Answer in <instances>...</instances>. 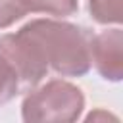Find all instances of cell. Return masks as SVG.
<instances>
[{
    "mask_svg": "<svg viewBox=\"0 0 123 123\" xmlns=\"http://www.w3.org/2000/svg\"><path fill=\"white\" fill-rule=\"evenodd\" d=\"M19 88H21V81H19L13 65L0 52V106L13 100L19 94Z\"/></svg>",
    "mask_w": 123,
    "mask_h": 123,
    "instance_id": "7",
    "label": "cell"
},
{
    "mask_svg": "<svg viewBox=\"0 0 123 123\" xmlns=\"http://www.w3.org/2000/svg\"><path fill=\"white\" fill-rule=\"evenodd\" d=\"M27 13H46L54 17H67L79 12V0H21Z\"/></svg>",
    "mask_w": 123,
    "mask_h": 123,
    "instance_id": "5",
    "label": "cell"
},
{
    "mask_svg": "<svg viewBox=\"0 0 123 123\" xmlns=\"http://www.w3.org/2000/svg\"><path fill=\"white\" fill-rule=\"evenodd\" d=\"M40 52L48 69L62 77H83L90 71V40L92 31L63 21L38 17L19 29Z\"/></svg>",
    "mask_w": 123,
    "mask_h": 123,
    "instance_id": "1",
    "label": "cell"
},
{
    "mask_svg": "<svg viewBox=\"0 0 123 123\" xmlns=\"http://www.w3.org/2000/svg\"><path fill=\"white\" fill-rule=\"evenodd\" d=\"M90 63L102 79L119 83L123 77V31L119 27L92 35Z\"/></svg>",
    "mask_w": 123,
    "mask_h": 123,
    "instance_id": "4",
    "label": "cell"
},
{
    "mask_svg": "<svg viewBox=\"0 0 123 123\" xmlns=\"http://www.w3.org/2000/svg\"><path fill=\"white\" fill-rule=\"evenodd\" d=\"M90 17L100 25L121 23V0H88Z\"/></svg>",
    "mask_w": 123,
    "mask_h": 123,
    "instance_id": "6",
    "label": "cell"
},
{
    "mask_svg": "<svg viewBox=\"0 0 123 123\" xmlns=\"http://www.w3.org/2000/svg\"><path fill=\"white\" fill-rule=\"evenodd\" d=\"M0 52L10 60L23 86H37L50 71L37 46L21 31L2 35Z\"/></svg>",
    "mask_w": 123,
    "mask_h": 123,
    "instance_id": "3",
    "label": "cell"
},
{
    "mask_svg": "<svg viewBox=\"0 0 123 123\" xmlns=\"http://www.w3.org/2000/svg\"><path fill=\"white\" fill-rule=\"evenodd\" d=\"M27 13L21 0H0V29L12 27Z\"/></svg>",
    "mask_w": 123,
    "mask_h": 123,
    "instance_id": "8",
    "label": "cell"
},
{
    "mask_svg": "<svg viewBox=\"0 0 123 123\" xmlns=\"http://www.w3.org/2000/svg\"><path fill=\"white\" fill-rule=\"evenodd\" d=\"M85 110L83 90L63 79H52L38 88H33L21 102V117L27 123L46 121H77Z\"/></svg>",
    "mask_w": 123,
    "mask_h": 123,
    "instance_id": "2",
    "label": "cell"
}]
</instances>
